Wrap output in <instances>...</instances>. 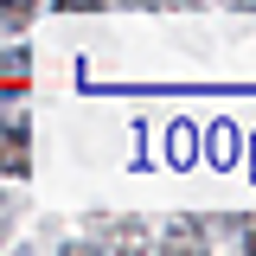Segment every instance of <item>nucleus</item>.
Listing matches in <instances>:
<instances>
[{
	"instance_id": "obj_1",
	"label": "nucleus",
	"mask_w": 256,
	"mask_h": 256,
	"mask_svg": "<svg viewBox=\"0 0 256 256\" xmlns=\"http://www.w3.org/2000/svg\"><path fill=\"white\" fill-rule=\"evenodd\" d=\"M0 173H6V180H26V173H32L26 122H0Z\"/></svg>"
},
{
	"instance_id": "obj_2",
	"label": "nucleus",
	"mask_w": 256,
	"mask_h": 256,
	"mask_svg": "<svg viewBox=\"0 0 256 256\" xmlns=\"http://www.w3.org/2000/svg\"><path fill=\"white\" fill-rule=\"evenodd\" d=\"M32 13H38V0H0V26H6V32L32 26Z\"/></svg>"
},
{
	"instance_id": "obj_3",
	"label": "nucleus",
	"mask_w": 256,
	"mask_h": 256,
	"mask_svg": "<svg viewBox=\"0 0 256 256\" xmlns=\"http://www.w3.org/2000/svg\"><path fill=\"white\" fill-rule=\"evenodd\" d=\"M64 13H90V6H102V0H58Z\"/></svg>"
},
{
	"instance_id": "obj_4",
	"label": "nucleus",
	"mask_w": 256,
	"mask_h": 256,
	"mask_svg": "<svg viewBox=\"0 0 256 256\" xmlns=\"http://www.w3.org/2000/svg\"><path fill=\"white\" fill-rule=\"evenodd\" d=\"M237 230H244V244H250V250H256V218H250V224H237Z\"/></svg>"
},
{
	"instance_id": "obj_5",
	"label": "nucleus",
	"mask_w": 256,
	"mask_h": 256,
	"mask_svg": "<svg viewBox=\"0 0 256 256\" xmlns=\"http://www.w3.org/2000/svg\"><path fill=\"white\" fill-rule=\"evenodd\" d=\"M128 6H166V0H128Z\"/></svg>"
}]
</instances>
